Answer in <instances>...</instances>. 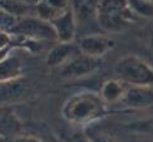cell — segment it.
I'll list each match as a JSON object with an SVG mask.
<instances>
[{
	"label": "cell",
	"instance_id": "cell-1",
	"mask_svg": "<svg viewBox=\"0 0 153 142\" xmlns=\"http://www.w3.org/2000/svg\"><path fill=\"white\" fill-rule=\"evenodd\" d=\"M62 114L69 123L84 126L104 117L107 114V103L98 93L89 91L79 92L64 102Z\"/></svg>",
	"mask_w": 153,
	"mask_h": 142
},
{
	"label": "cell",
	"instance_id": "cell-2",
	"mask_svg": "<svg viewBox=\"0 0 153 142\" xmlns=\"http://www.w3.org/2000/svg\"><path fill=\"white\" fill-rule=\"evenodd\" d=\"M95 19L102 30L117 33L128 28L134 22L136 14L128 0H99Z\"/></svg>",
	"mask_w": 153,
	"mask_h": 142
},
{
	"label": "cell",
	"instance_id": "cell-3",
	"mask_svg": "<svg viewBox=\"0 0 153 142\" xmlns=\"http://www.w3.org/2000/svg\"><path fill=\"white\" fill-rule=\"evenodd\" d=\"M119 81L133 87H153V66L138 55H126L114 67Z\"/></svg>",
	"mask_w": 153,
	"mask_h": 142
},
{
	"label": "cell",
	"instance_id": "cell-4",
	"mask_svg": "<svg viewBox=\"0 0 153 142\" xmlns=\"http://www.w3.org/2000/svg\"><path fill=\"white\" fill-rule=\"evenodd\" d=\"M9 33L18 39L28 42H56L58 38L53 25L47 20L38 18L36 15H29L19 18L15 25L10 29Z\"/></svg>",
	"mask_w": 153,
	"mask_h": 142
},
{
	"label": "cell",
	"instance_id": "cell-5",
	"mask_svg": "<svg viewBox=\"0 0 153 142\" xmlns=\"http://www.w3.org/2000/svg\"><path fill=\"white\" fill-rule=\"evenodd\" d=\"M100 68V59L83 54L82 52L73 55L68 62L59 67V77L63 79H78L93 74Z\"/></svg>",
	"mask_w": 153,
	"mask_h": 142
},
{
	"label": "cell",
	"instance_id": "cell-6",
	"mask_svg": "<svg viewBox=\"0 0 153 142\" xmlns=\"http://www.w3.org/2000/svg\"><path fill=\"white\" fill-rule=\"evenodd\" d=\"M114 47L116 42L105 34H88L82 37L78 42V48L83 54L97 59L104 57Z\"/></svg>",
	"mask_w": 153,
	"mask_h": 142
},
{
	"label": "cell",
	"instance_id": "cell-7",
	"mask_svg": "<svg viewBox=\"0 0 153 142\" xmlns=\"http://www.w3.org/2000/svg\"><path fill=\"white\" fill-rule=\"evenodd\" d=\"M50 24L53 25L59 43H72L75 38L76 27H78L72 4L64 13H62L58 18L50 22Z\"/></svg>",
	"mask_w": 153,
	"mask_h": 142
},
{
	"label": "cell",
	"instance_id": "cell-8",
	"mask_svg": "<svg viewBox=\"0 0 153 142\" xmlns=\"http://www.w3.org/2000/svg\"><path fill=\"white\" fill-rule=\"evenodd\" d=\"M28 83L24 77L0 83V106H9L24 98L29 92Z\"/></svg>",
	"mask_w": 153,
	"mask_h": 142
},
{
	"label": "cell",
	"instance_id": "cell-9",
	"mask_svg": "<svg viewBox=\"0 0 153 142\" xmlns=\"http://www.w3.org/2000/svg\"><path fill=\"white\" fill-rule=\"evenodd\" d=\"M120 103L128 108H146L153 106L152 87H133L127 86V91Z\"/></svg>",
	"mask_w": 153,
	"mask_h": 142
},
{
	"label": "cell",
	"instance_id": "cell-10",
	"mask_svg": "<svg viewBox=\"0 0 153 142\" xmlns=\"http://www.w3.org/2000/svg\"><path fill=\"white\" fill-rule=\"evenodd\" d=\"M23 130L20 118L10 106H0V135L8 138L19 136Z\"/></svg>",
	"mask_w": 153,
	"mask_h": 142
},
{
	"label": "cell",
	"instance_id": "cell-11",
	"mask_svg": "<svg viewBox=\"0 0 153 142\" xmlns=\"http://www.w3.org/2000/svg\"><path fill=\"white\" fill-rule=\"evenodd\" d=\"M69 6H71L69 0H43L35 6V15L50 23L62 13H64Z\"/></svg>",
	"mask_w": 153,
	"mask_h": 142
},
{
	"label": "cell",
	"instance_id": "cell-12",
	"mask_svg": "<svg viewBox=\"0 0 153 142\" xmlns=\"http://www.w3.org/2000/svg\"><path fill=\"white\" fill-rule=\"evenodd\" d=\"M79 48H74L72 43H56L49 50L47 55V63L49 67H62L65 62H68L73 55L79 53Z\"/></svg>",
	"mask_w": 153,
	"mask_h": 142
},
{
	"label": "cell",
	"instance_id": "cell-13",
	"mask_svg": "<svg viewBox=\"0 0 153 142\" xmlns=\"http://www.w3.org/2000/svg\"><path fill=\"white\" fill-rule=\"evenodd\" d=\"M127 91V84L119 79H109L105 81L100 87V97L107 105L122 102Z\"/></svg>",
	"mask_w": 153,
	"mask_h": 142
},
{
	"label": "cell",
	"instance_id": "cell-14",
	"mask_svg": "<svg viewBox=\"0 0 153 142\" xmlns=\"http://www.w3.org/2000/svg\"><path fill=\"white\" fill-rule=\"evenodd\" d=\"M23 77L22 61L15 55H9L0 62V83Z\"/></svg>",
	"mask_w": 153,
	"mask_h": 142
},
{
	"label": "cell",
	"instance_id": "cell-15",
	"mask_svg": "<svg viewBox=\"0 0 153 142\" xmlns=\"http://www.w3.org/2000/svg\"><path fill=\"white\" fill-rule=\"evenodd\" d=\"M98 4H99V0H73L72 8L78 24L80 22L88 20L92 16L97 18Z\"/></svg>",
	"mask_w": 153,
	"mask_h": 142
},
{
	"label": "cell",
	"instance_id": "cell-16",
	"mask_svg": "<svg viewBox=\"0 0 153 142\" xmlns=\"http://www.w3.org/2000/svg\"><path fill=\"white\" fill-rule=\"evenodd\" d=\"M0 8L8 11L9 14L19 18L29 16L31 11H35V8L25 4L20 0H0Z\"/></svg>",
	"mask_w": 153,
	"mask_h": 142
},
{
	"label": "cell",
	"instance_id": "cell-17",
	"mask_svg": "<svg viewBox=\"0 0 153 142\" xmlns=\"http://www.w3.org/2000/svg\"><path fill=\"white\" fill-rule=\"evenodd\" d=\"M128 3L136 15L153 18V1L151 0H128Z\"/></svg>",
	"mask_w": 153,
	"mask_h": 142
},
{
	"label": "cell",
	"instance_id": "cell-18",
	"mask_svg": "<svg viewBox=\"0 0 153 142\" xmlns=\"http://www.w3.org/2000/svg\"><path fill=\"white\" fill-rule=\"evenodd\" d=\"M18 22V18L9 14L8 11L0 8V31H10V29L14 27Z\"/></svg>",
	"mask_w": 153,
	"mask_h": 142
},
{
	"label": "cell",
	"instance_id": "cell-19",
	"mask_svg": "<svg viewBox=\"0 0 153 142\" xmlns=\"http://www.w3.org/2000/svg\"><path fill=\"white\" fill-rule=\"evenodd\" d=\"M14 43V38L9 31H0V52L10 48Z\"/></svg>",
	"mask_w": 153,
	"mask_h": 142
},
{
	"label": "cell",
	"instance_id": "cell-20",
	"mask_svg": "<svg viewBox=\"0 0 153 142\" xmlns=\"http://www.w3.org/2000/svg\"><path fill=\"white\" fill-rule=\"evenodd\" d=\"M10 142H43V141L34 136H23V135H19V136L11 138Z\"/></svg>",
	"mask_w": 153,
	"mask_h": 142
},
{
	"label": "cell",
	"instance_id": "cell-21",
	"mask_svg": "<svg viewBox=\"0 0 153 142\" xmlns=\"http://www.w3.org/2000/svg\"><path fill=\"white\" fill-rule=\"evenodd\" d=\"M69 142H93V140L91 137L85 136V135L75 133L74 136H72L71 138H69Z\"/></svg>",
	"mask_w": 153,
	"mask_h": 142
},
{
	"label": "cell",
	"instance_id": "cell-22",
	"mask_svg": "<svg viewBox=\"0 0 153 142\" xmlns=\"http://www.w3.org/2000/svg\"><path fill=\"white\" fill-rule=\"evenodd\" d=\"M10 52H11V47L10 48H6V49L0 52V62H1L3 59H5L6 57H9L10 55Z\"/></svg>",
	"mask_w": 153,
	"mask_h": 142
},
{
	"label": "cell",
	"instance_id": "cell-23",
	"mask_svg": "<svg viewBox=\"0 0 153 142\" xmlns=\"http://www.w3.org/2000/svg\"><path fill=\"white\" fill-rule=\"evenodd\" d=\"M20 1H23V3L28 4V5H30V6H33V8H35L38 4H40V3L43 1V0H20Z\"/></svg>",
	"mask_w": 153,
	"mask_h": 142
},
{
	"label": "cell",
	"instance_id": "cell-24",
	"mask_svg": "<svg viewBox=\"0 0 153 142\" xmlns=\"http://www.w3.org/2000/svg\"><path fill=\"white\" fill-rule=\"evenodd\" d=\"M10 140H11V138L4 137V136H1V135H0V142H10Z\"/></svg>",
	"mask_w": 153,
	"mask_h": 142
},
{
	"label": "cell",
	"instance_id": "cell-25",
	"mask_svg": "<svg viewBox=\"0 0 153 142\" xmlns=\"http://www.w3.org/2000/svg\"><path fill=\"white\" fill-rule=\"evenodd\" d=\"M152 44H153V34H152Z\"/></svg>",
	"mask_w": 153,
	"mask_h": 142
},
{
	"label": "cell",
	"instance_id": "cell-26",
	"mask_svg": "<svg viewBox=\"0 0 153 142\" xmlns=\"http://www.w3.org/2000/svg\"><path fill=\"white\" fill-rule=\"evenodd\" d=\"M151 1H153V0H151Z\"/></svg>",
	"mask_w": 153,
	"mask_h": 142
}]
</instances>
